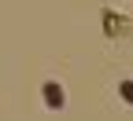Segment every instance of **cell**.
I'll list each match as a JSON object with an SVG mask.
<instances>
[{
	"label": "cell",
	"mask_w": 133,
	"mask_h": 121,
	"mask_svg": "<svg viewBox=\"0 0 133 121\" xmlns=\"http://www.w3.org/2000/svg\"><path fill=\"white\" fill-rule=\"evenodd\" d=\"M63 99H66V95H63V88H59L56 81H48V84H44V103H48L52 110H59V107H63Z\"/></svg>",
	"instance_id": "1"
},
{
	"label": "cell",
	"mask_w": 133,
	"mask_h": 121,
	"mask_svg": "<svg viewBox=\"0 0 133 121\" xmlns=\"http://www.w3.org/2000/svg\"><path fill=\"white\" fill-rule=\"evenodd\" d=\"M118 92H122V95L133 103V81H122V84H118Z\"/></svg>",
	"instance_id": "2"
}]
</instances>
